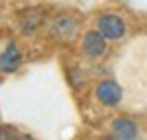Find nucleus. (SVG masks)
Returning <instances> with one entry per match:
<instances>
[{
    "mask_svg": "<svg viewBox=\"0 0 147 140\" xmlns=\"http://www.w3.org/2000/svg\"><path fill=\"white\" fill-rule=\"evenodd\" d=\"M97 29L103 33L108 40H121L127 31V24H125V18L119 15L114 11H105V13H99L97 15Z\"/></svg>",
    "mask_w": 147,
    "mask_h": 140,
    "instance_id": "1",
    "label": "nucleus"
},
{
    "mask_svg": "<svg viewBox=\"0 0 147 140\" xmlns=\"http://www.w3.org/2000/svg\"><path fill=\"white\" fill-rule=\"evenodd\" d=\"M42 22H44L42 9H26V11L20 13V29H22V33H33Z\"/></svg>",
    "mask_w": 147,
    "mask_h": 140,
    "instance_id": "6",
    "label": "nucleus"
},
{
    "mask_svg": "<svg viewBox=\"0 0 147 140\" xmlns=\"http://www.w3.org/2000/svg\"><path fill=\"white\" fill-rule=\"evenodd\" d=\"M81 50H84V55L90 57V59H101V57L108 53V37L99 29L86 31L84 37H81Z\"/></svg>",
    "mask_w": 147,
    "mask_h": 140,
    "instance_id": "2",
    "label": "nucleus"
},
{
    "mask_svg": "<svg viewBox=\"0 0 147 140\" xmlns=\"http://www.w3.org/2000/svg\"><path fill=\"white\" fill-rule=\"evenodd\" d=\"M110 129H112V136L123 138V140H129V138L138 136V123L132 121L129 116H117L110 123Z\"/></svg>",
    "mask_w": 147,
    "mask_h": 140,
    "instance_id": "4",
    "label": "nucleus"
},
{
    "mask_svg": "<svg viewBox=\"0 0 147 140\" xmlns=\"http://www.w3.org/2000/svg\"><path fill=\"white\" fill-rule=\"evenodd\" d=\"M75 29H77V22L70 18H57L55 22H53V33H55L57 37H70L75 33Z\"/></svg>",
    "mask_w": 147,
    "mask_h": 140,
    "instance_id": "7",
    "label": "nucleus"
},
{
    "mask_svg": "<svg viewBox=\"0 0 147 140\" xmlns=\"http://www.w3.org/2000/svg\"><path fill=\"white\" fill-rule=\"evenodd\" d=\"M20 64H22V53H20L18 46L11 42L0 53V70H2V72H16L20 68Z\"/></svg>",
    "mask_w": 147,
    "mask_h": 140,
    "instance_id": "5",
    "label": "nucleus"
},
{
    "mask_svg": "<svg viewBox=\"0 0 147 140\" xmlns=\"http://www.w3.org/2000/svg\"><path fill=\"white\" fill-rule=\"evenodd\" d=\"M94 98L105 107H117L123 101V88L114 79H103L94 88Z\"/></svg>",
    "mask_w": 147,
    "mask_h": 140,
    "instance_id": "3",
    "label": "nucleus"
}]
</instances>
